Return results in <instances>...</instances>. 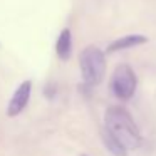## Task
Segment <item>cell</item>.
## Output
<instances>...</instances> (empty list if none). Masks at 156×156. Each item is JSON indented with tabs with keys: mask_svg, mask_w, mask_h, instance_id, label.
<instances>
[{
	"mask_svg": "<svg viewBox=\"0 0 156 156\" xmlns=\"http://www.w3.org/2000/svg\"><path fill=\"white\" fill-rule=\"evenodd\" d=\"M104 128L116 136L126 149H136L141 146V133L133 116L121 106H111L104 114Z\"/></svg>",
	"mask_w": 156,
	"mask_h": 156,
	"instance_id": "obj_1",
	"label": "cell"
},
{
	"mask_svg": "<svg viewBox=\"0 0 156 156\" xmlns=\"http://www.w3.org/2000/svg\"><path fill=\"white\" fill-rule=\"evenodd\" d=\"M79 67H81V74L86 84L96 86L102 82L106 74V57L102 51L96 45L82 49L79 54Z\"/></svg>",
	"mask_w": 156,
	"mask_h": 156,
	"instance_id": "obj_2",
	"label": "cell"
},
{
	"mask_svg": "<svg viewBox=\"0 0 156 156\" xmlns=\"http://www.w3.org/2000/svg\"><path fill=\"white\" fill-rule=\"evenodd\" d=\"M136 86H138V79L129 64H118L112 72L111 79V91L118 99L128 101L134 96Z\"/></svg>",
	"mask_w": 156,
	"mask_h": 156,
	"instance_id": "obj_3",
	"label": "cell"
},
{
	"mask_svg": "<svg viewBox=\"0 0 156 156\" xmlns=\"http://www.w3.org/2000/svg\"><path fill=\"white\" fill-rule=\"evenodd\" d=\"M30 92H32V82L29 79L24 81L22 84H19V87L15 89L10 102H9V108H7V114L10 118L20 114L25 109V106L29 104V99H30Z\"/></svg>",
	"mask_w": 156,
	"mask_h": 156,
	"instance_id": "obj_4",
	"label": "cell"
},
{
	"mask_svg": "<svg viewBox=\"0 0 156 156\" xmlns=\"http://www.w3.org/2000/svg\"><path fill=\"white\" fill-rule=\"evenodd\" d=\"M148 42V37L141 34H131L126 35V37H121L118 41H114L112 44H109L108 52H118V51H124V49H131V47H138L141 44H146Z\"/></svg>",
	"mask_w": 156,
	"mask_h": 156,
	"instance_id": "obj_5",
	"label": "cell"
},
{
	"mask_svg": "<svg viewBox=\"0 0 156 156\" xmlns=\"http://www.w3.org/2000/svg\"><path fill=\"white\" fill-rule=\"evenodd\" d=\"M55 52L57 55L62 59V61H67L71 57L72 52V34L69 29H64V30L59 34L57 37V44H55Z\"/></svg>",
	"mask_w": 156,
	"mask_h": 156,
	"instance_id": "obj_6",
	"label": "cell"
},
{
	"mask_svg": "<svg viewBox=\"0 0 156 156\" xmlns=\"http://www.w3.org/2000/svg\"><path fill=\"white\" fill-rule=\"evenodd\" d=\"M102 141H104L108 151L112 153L114 156H126V154H128V149H126V146L122 144V143L119 141V139L116 138L112 133H109L106 128L102 129Z\"/></svg>",
	"mask_w": 156,
	"mask_h": 156,
	"instance_id": "obj_7",
	"label": "cell"
}]
</instances>
